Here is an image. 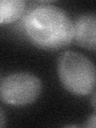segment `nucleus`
<instances>
[{
	"instance_id": "obj_3",
	"label": "nucleus",
	"mask_w": 96,
	"mask_h": 128,
	"mask_svg": "<svg viewBox=\"0 0 96 128\" xmlns=\"http://www.w3.org/2000/svg\"><path fill=\"white\" fill-rule=\"evenodd\" d=\"M42 91L40 79L27 72H16L4 77L0 84L2 101L13 106H26L34 102Z\"/></svg>"
},
{
	"instance_id": "obj_4",
	"label": "nucleus",
	"mask_w": 96,
	"mask_h": 128,
	"mask_svg": "<svg viewBox=\"0 0 96 128\" xmlns=\"http://www.w3.org/2000/svg\"><path fill=\"white\" fill-rule=\"evenodd\" d=\"M74 39L80 46L96 50V14H83L75 19Z\"/></svg>"
},
{
	"instance_id": "obj_8",
	"label": "nucleus",
	"mask_w": 96,
	"mask_h": 128,
	"mask_svg": "<svg viewBox=\"0 0 96 128\" xmlns=\"http://www.w3.org/2000/svg\"><path fill=\"white\" fill-rule=\"evenodd\" d=\"M4 122H5V118H4V114H3V110L1 109V114H0V126L2 127L4 125Z\"/></svg>"
},
{
	"instance_id": "obj_1",
	"label": "nucleus",
	"mask_w": 96,
	"mask_h": 128,
	"mask_svg": "<svg viewBox=\"0 0 96 128\" xmlns=\"http://www.w3.org/2000/svg\"><path fill=\"white\" fill-rule=\"evenodd\" d=\"M24 26L30 42L43 50L61 49L74 39V22L54 6L35 8L27 14Z\"/></svg>"
},
{
	"instance_id": "obj_5",
	"label": "nucleus",
	"mask_w": 96,
	"mask_h": 128,
	"mask_svg": "<svg viewBox=\"0 0 96 128\" xmlns=\"http://www.w3.org/2000/svg\"><path fill=\"white\" fill-rule=\"evenodd\" d=\"M25 2L22 0H1L0 2V23H11L22 16Z\"/></svg>"
},
{
	"instance_id": "obj_2",
	"label": "nucleus",
	"mask_w": 96,
	"mask_h": 128,
	"mask_svg": "<svg viewBox=\"0 0 96 128\" xmlns=\"http://www.w3.org/2000/svg\"><path fill=\"white\" fill-rule=\"evenodd\" d=\"M58 74L65 89L75 95H87L96 86V67L81 53L66 51L59 56Z\"/></svg>"
},
{
	"instance_id": "obj_7",
	"label": "nucleus",
	"mask_w": 96,
	"mask_h": 128,
	"mask_svg": "<svg viewBox=\"0 0 96 128\" xmlns=\"http://www.w3.org/2000/svg\"><path fill=\"white\" fill-rule=\"evenodd\" d=\"M90 102H91V105H92V106H93V108L96 110V91H94L91 96Z\"/></svg>"
},
{
	"instance_id": "obj_6",
	"label": "nucleus",
	"mask_w": 96,
	"mask_h": 128,
	"mask_svg": "<svg viewBox=\"0 0 96 128\" xmlns=\"http://www.w3.org/2000/svg\"><path fill=\"white\" fill-rule=\"evenodd\" d=\"M86 127H96V113L91 114L86 122Z\"/></svg>"
}]
</instances>
